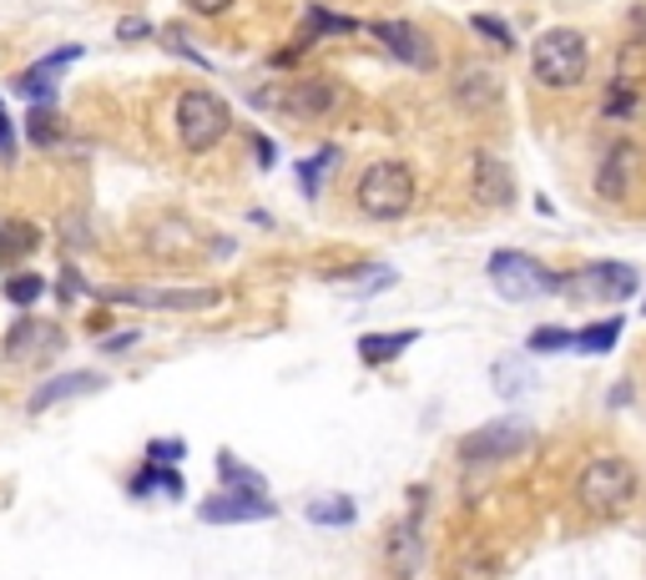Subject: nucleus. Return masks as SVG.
Listing matches in <instances>:
<instances>
[{
  "label": "nucleus",
  "instance_id": "nucleus-1",
  "mask_svg": "<svg viewBox=\"0 0 646 580\" xmlns=\"http://www.w3.org/2000/svg\"><path fill=\"white\" fill-rule=\"evenodd\" d=\"M586 72H591L586 36L571 31V25H551V31H540L530 41V76L546 92H571V86L586 82Z\"/></svg>",
  "mask_w": 646,
  "mask_h": 580
},
{
  "label": "nucleus",
  "instance_id": "nucleus-2",
  "mask_svg": "<svg viewBox=\"0 0 646 580\" xmlns=\"http://www.w3.org/2000/svg\"><path fill=\"white\" fill-rule=\"evenodd\" d=\"M354 202L359 213L374 217V223H395L414 207V172H409L399 157H379L359 172V187H354Z\"/></svg>",
  "mask_w": 646,
  "mask_h": 580
},
{
  "label": "nucleus",
  "instance_id": "nucleus-3",
  "mask_svg": "<svg viewBox=\"0 0 646 580\" xmlns=\"http://www.w3.org/2000/svg\"><path fill=\"white\" fill-rule=\"evenodd\" d=\"M636 495V470L622 460V454H596L586 470L575 474V505L586 515H622Z\"/></svg>",
  "mask_w": 646,
  "mask_h": 580
},
{
  "label": "nucleus",
  "instance_id": "nucleus-4",
  "mask_svg": "<svg viewBox=\"0 0 646 580\" xmlns=\"http://www.w3.org/2000/svg\"><path fill=\"white\" fill-rule=\"evenodd\" d=\"M228 131H233V111H228V101H223L217 92H207V86H187V92L177 96V142H182V152H192V157L213 152Z\"/></svg>",
  "mask_w": 646,
  "mask_h": 580
},
{
  "label": "nucleus",
  "instance_id": "nucleus-5",
  "mask_svg": "<svg viewBox=\"0 0 646 580\" xmlns=\"http://www.w3.org/2000/svg\"><path fill=\"white\" fill-rule=\"evenodd\" d=\"M491 283L495 293L505 298V303H536V298H551L566 288V278H556L551 268L540 258H530V253H515V248H500L491 253Z\"/></svg>",
  "mask_w": 646,
  "mask_h": 580
},
{
  "label": "nucleus",
  "instance_id": "nucleus-6",
  "mask_svg": "<svg viewBox=\"0 0 646 580\" xmlns=\"http://www.w3.org/2000/svg\"><path fill=\"white\" fill-rule=\"evenodd\" d=\"M258 107H273L278 117H293V121H319L334 111L338 101V86L329 76H299V82H283V86H268V92H252Z\"/></svg>",
  "mask_w": 646,
  "mask_h": 580
},
{
  "label": "nucleus",
  "instance_id": "nucleus-7",
  "mask_svg": "<svg viewBox=\"0 0 646 580\" xmlns=\"http://www.w3.org/2000/svg\"><path fill=\"white\" fill-rule=\"evenodd\" d=\"M530 444V425L526 419H495V425H480L460 439V460L465 464H495V460H510Z\"/></svg>",
  "mask_w": 646,
  "mask_h": 580
},
{
  "label": "nucleus",
  "instance_id": "nucleus-8",
  "mask_svg": "<svg viewBox=\"0 0 646 580\" xmlns=\"http://www.w3.org/2000/svg\"><path fill=\"white\" fill-rule=\"evenodd\" d=\"M359 31H369L405 72H434V46L414 21H369V25H359Z\"/></svg>",
  "mask_w": 646,
  "mask_h": 580
},
{
  "label": "nucleus",
  "instance_id": "nucleus-9",
  "mask_svg": "<svg viewBox=\"0 0 646 580\" xmlns=\"http://www.w3.org/2000/svg\"><path fill=\"white\" fill-rule=\"evenodd\" d=\"M61 348H66V329L51 319H21L6 333V358L11 364H46Z\"/></svg>",
  "mask_w": 646,
  "mask_h": 580
},
{
  "label": "nucleus",
  "instance_id": "nucleus-10",
  "mask_svg": "<svg viewBox=\"0 0 646 580\" xmlns=\"http://www.w3.org/2000/svg\"><path fill=\"white\" fill-rule=\"evenodd\" d=\"M101 298H107V303H137V309L187 313V309H213L217 288H107Z\"/></svg>",
  "mask_w": 646,
  "mask_h": 580
},
{
  "label": "nucleus",
  "instance_id": "nucleus-11",
  "mask_svg": "<svg viewBox=\"0 0 646 580\" xmlns=\"http://www.w3.org/2000/svg\"><path fill=\"white\" fill-rule=\"evenodd\" d=\"M207 525H243V520H273V500L263 490H223V495L203 500Z\"/></svg>",
  "mask_w": 646,
  "mask_h": 580
},
{
  "label": "nucleus",
  "instance_id": "nucleus-12",
  "mask_svg": "<svg viewBox=\"0 0 646 580\" xmlns=\"http://www.w3.org/2000/svg\"><path fill=\"white\" fill-rule=\"evenodd\" d=\"M636 167H642V157H636L632 142H616L606 147V157H601V172H596V192L606 202H626L636 187Z\"/></svg>",
  "mask_w": 646,
  "mask_h": 580
},
{
  "label": "nucleus",
  "instance_id": "nucleus-13",
  "mask_svg": "<svg viewBox=\"0 0 646 580\" xmlns=\"http://www.w3.org/2000/svg\"><path fill=\"white\" fill-rule=\"evenodd\" d=\"M575 288L591 293V298H601V303H622V298H632L636 288H642V278H636L632 262H591Z\"/></svg>",
  "mask_w": 646,
  "mask_h": 580
},
{
  "label": "nucleus",
  "instance_id": "nucleus-14",
  "mask_svg": "<svg viewBox=\"0 0 646 580\" xmlns=\"http://www.w3.org/2000/svg\"><path fill=\"white\" fill-rule=\"evenodd\" d=\"M72 61H82V46H61V51H51V56H41L31 72L15 76V96H25V101H51L61 72H66Z\"/></svg>",
  "mask_w": 646,
  "mask_h": 580
},
{
  "label": "nucleus",
  "instance_id": "nucleus-15",
  "mask_svg": "<svg viewBox=\"0 0 646 580\" xmlns=\"http://www.w3.org/2000/svg\"><path fill=\"white\" fill-rule=\"evenodd\" d=\"M475 197L485 202V207H510L515 202V178L510 167L500 162V152H475Z\"/></svg>",
  "mask_w": 646,
  "mask_h": 580
},
{
  "label": "nucleus",
  "instance_id": "nucleus-16",
  "mask_svg": "<svg viewBox=\"0 0 646 580\" xmlns=\"http://www.w3.org/2000/svg\"><path fill=\"white\" fill-rule=\"evenodd\" d=\"M500 96V76H495V66H485V61H465L455 72V101L465 111H485Z\"/></svg>",
  "mask_w": 646,
  "mask_h": 580
},
{
  "label": "nucleus",
  "instance_id": "nucleus-17",
  "mask_svg": "<svg viewBox=\"0 0 646 580\" xmlns=\"http://www.w3.org/2000/svg\"><path fill=\"white\" fill-rule=\"evenodd\" d=\"M101 384H107V379H101V374H91V368H72V374H61V379L41 384V389L31 394V404H25V409H31V415H46L51 404L76 399V394H96Z\"/></svg>",
  "mask_w": 646,
  "mask_h": 580
},
{
  "label": "nucleus",
  "instance_id": "nucleus-18",
  "mask_svg": "<svg viewBox=\"0 0 646 580\" xmlns=\"http://www.w3.org/2000/svg\"><path fill=\"white\" fill-rule=\"evenodd\" d=\"M419 566H424V535H419V520H399L395 535H389V570L409 580Z\"/></svg>",
  "mask_w": 646,
  "mask_h": 580
},
{
  "label": "nucleus",
  "instance_id": "nucleus-19",
  "mask_svg": "<svg viewBox=\"0 0 646 580\" xmlns=\"http://www.w3.org/2000/svg\"><path fill=\"white\" fill-rule=\"evenodd\" d=\"M419 344V329H395V333H364L359 339V358L364 364H389V358H399L405 348Z\"/></svg>",
  "mask_w": 646,
  "mask_h": 580
},
{
  "label": "nucleus",
  "instance_id": "nucleus-20",
  "mask_svg": "<svg viewBox=\"0 0 646 580\" xmlns=\"http://www.w3.org/2000/svg\"><path fill=\"white\" fill-rule=\"evenodd\" d=\"M344 31H359V21H348V15L329 11V6H309V15H303L299 51L309 46V41H319V36H344Z\"/></svg>",
  "mask_w": 646,
  "mask_h": 580
},
{
  "label": "nucleus",
  "instance_id": "nucleus-21",
  "mask_svg": "<svg viewBox=\"0 0 646 580\" xmlns=\"http://www.w3.org/2000/svg\"><path fill=\"white\" fill-rule=\"evenodd\" d=\"M25 137L36 147H56L61 137H66V127H61V111L51 107V101H36V107L25 111Z\"/></svg>",
  "mask_w": 646,
  "mask_h": 580
},
{
  "label": "nucleus",
  "instance_id": "nucleus-22",
  "mask_svg": "<svg viewBox=\"0 0 646 580\" xmlns=\"http://www.w3.org/2000/svg\"><path fill=\"white\" fill-rule=\"evenodd\" d=\"M622 339V319H601V323H586V329L575 333V348L581 354H611Z\"/></svg>",
  "mask_w": 646,
  "mask_h": 580
},
{
  "label": "nucleus",
  "instance_id": "nucleus-23",
  "mask_svg": "<svg viewBox=\"0 0 646 580\" xmlns=\"http://www.w3.org/2000/svg\"><path fill=\"white\" fill-rule=\"evenodd\" d=\"M354 515H359V505H354L348 495H329V500H313L309 505L313 525H354Z\"/></svg>",
  "mask_w": 646,
  "mask_h": 580
},
{
  "label": "nucleus",
  "instance_id": "nucleus-24",
  "mask_svg": "<svg viewBox=\"0 0 646 580\" xmlns=\"http://www.w3.org/2000/svg\"><path fill=\"white\" fill-rule=\"evenodd\" d=\"M338 162V147H323V152H313L309 162L299 167V187H303V197H319V182L329 178V167Z\"/></svg>",
  "mask_w": 646,
  "mask_h": 580
},
{
  "label": "nucleus",
  "instance_id": "nucleus-25",
  "mask_svg": "<svg viewBox=\"0 0 646 580\" xmlns=\"http://www.w3.org/2000/svg\"><path fill=\"white\" fill-rule=\"evenodd\" d=\"M152 490L182 495V474H177V470H162V464H147V470L132 480V495H152Z\"/></svg>",
  "mask_w": 646,
  "mask_h": 580
},
{
  "label": "nucleus",
  "instance_id": "nucleus-26",
  "mask_svg": "<svg viewBox=\"0 0 646 580\" xmlns=\"http://www.w3.org/2000/svg\"><path fill=\"white\" fill-rule=\"evenodd\" d=\"M526 348L530 354H566V348H575V333L571 329H536Z\"/></svg>",
  "mask_w": 646,
  "mask_h": 580
},
{
  "label": "nucleus",
  "instance_id": "nucleus-27",
  "mask_svg": "<svg viewBox=\"0 0 646 580\" xmlns=\"http://www.w3.org/2000/svg\"><path fill=\"white\" fill-rule=\"evenodd\" d=\"M41 293H46V283H41L36 272H15V278H6V298H11V303H21V309H31Z\"/></svg>",
  "mask_w": 646,
  "mask_h": 580
},
{
  "label": "nucleus",
  "instance_id": "nucleus-28",
  "mask_svg": "<svg viewBox=\"0 0 646 580\" xmlns=\"http://www.w3.org/2000/svg\"><path fill=\"white\" fill-rule=\"evenodd\" d=\"M470 31H475V36H485V41H495L500 51H515L510 25H505L500 15H475V21H470Z\"/></svg>",
  "mask_w": 646,
  "mask_h": 580
},
{
  "label": "nucleus",
  "instance_id": "nucleus-29",
  "mask_svg": "<svg viewBox=\"0 0 646 580\" xmlns=\"http://www.w3.org/2000/svg\"><path fill=\"white\" fill-rule=\"evenodd\" d=\"M632 107H636V92H632V82H616L606 92V101H601V111H606V117H632Z\"/></svg>",
  "mask_w": 646,
  "mask_h": 580
},
{
  "label": "nucleus",
  "instance_id": "nucleus-30",
  "mask_svg": "<svg viewBox=\"0 0 646 580\" xmlns=\"http://www.w3.org/2000/svg\"><path fill=\"white\" fill-rule=\"evenodd\" d=\"M223 474H228V490H263V480H258V474L252 470H238V460H233V454H223Z\"/></svg>",
  "mask_w": 646,
  "mask_h": 580
},
{
  "label": "nucleus",
  "instance_id": "nucleus-31",
  "mask_svg": "<svg viewBox=\"0 0 646 580\" xmlns=\"http://www.w3.org/2000/svg\"><path fill=\"white\" fill-rule=\"evenodd\" d=\"M6 233H11V237H6V243H11V253H31V248H36V227H31V223H11ZM6 243H0V248H6Z\"/></svg>",
  "mask_w": 646,
  "mask_h": 580
},
{
  "label": "nucleus",
  "instance_id": "nucleus-32",
  "mask_svg": "<svg viewBox=\"0 0 646 580\" xmlns=\"http://www.w3.org/2000/svg\"><path fill=\"white\" fill-rule=\"evenodd\" d=\"M162 41H168V46H172V51H177V56H187V61H192V66H203V72H207V61H203V56H197V51H192V46H187V41H182V36H177V31H162Z\"/></svg>",
  "mask_w": 646,
  "mask_h": 580
},
{
  "label": "nucleus",
  "instance_id": "nucleus-33",
  "mask_svg": "<svg viewBox=\"0 0 646 580\" xmlns=\"http://www.w3.org/2000/svg\"><path fill=\"white\" fill-rule=\"evenodd\" d=\"M117 36H121V41H142V36H152V25L137 21V15H127V21L117 25Z\"/></svg>",
  "mask_w": 646,
  "mask_h": 580
},
{
  "label": "nucleus",
  "instance_id": "nucleus-34",
  "mask_svg": "<svg viewBox=\"0 0 646 580\" xmlns=\"http://www.w3.org/2000/svg\"><path fill=\"white\" fill-rule=\"evenodd\" d=\"M228 6H233V0H187V11H192V15H223Z\"/></svg>",
  "mask_w": 646,
  "mask_h": 580
},
{
  "label": "nucleus",
  "instance_id": "nucleus-35",
  "mask_svg": "<svg viewBox=\"0 0 646 580\" xmlns=\"http://www.w3.org/2000/svg\"><path fill=\"white\" fill-rule=\"evenodd\" d=\"M0 157H6V162H15V137H11V121H6V111H0Z\"/></svg>",
  "mask_w": 646,
  "mask_h": 580
},
{
  "label": "nucleus",
  "instance_id": "nucleus-36",
  "mask_svg": "<svg viewBox=\"0 0 646 580\" xmlns=\"http://www.w3.org/2000/svg\"><path fill=\"white\" fill-rule=\"evenodd\" d=\"M152 460H182V444L168 439V444H152Z\"/></svg>",
  "mask_w": 646,
  "mask_h": 580
},
{
  "label": "nucleus",
  "instance_id": "nucleus-37",
  "mask_svg": "<svg viewBox=\"0 0 646 580\" xmlns=\"http://www.w3.org/2000/svg\"><path fill=\"white\" fill-rule=\"evenodd\" d=\"M252 152H258L263 167H273V142H268V137H252Z\"/></svg>",
  "mask_w": 646,
  "mask_h": 580
},
{
  "label": "nucleus",
  "instance_id": "nucleus-38",
  "mask_svg": "<svg viewBox=\"0 0 646 580\" xmlns=\"http://www.w3.org/2000/svg\"><path fill=\"white\" fill-rule=\"evenodd\" d=\"M137 344V333H117V339H107V348L117 354V348H132Z\"/></svg>",
  "mask_w": 646,
  "mask_h": 580
},
{
  "label": "nucleus",
  "instance_id": "nucleus-39",
  "mask_svg": "<svg viewBox=\"0 0 646 580\" xmlns=\"http://www.w3.org/2000/svg\"><path fill=\"white\" fill-rule=\"evenodd\" d=\"M642 313H646V298H642Z\"/></svg>",
  "mask_w": 646,
  "mask_h": 580
}]
</instances>
